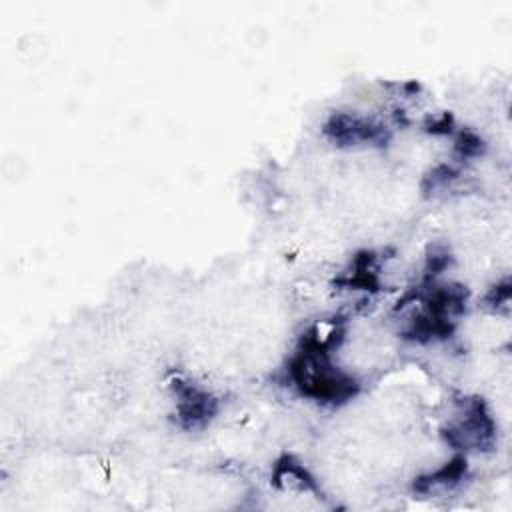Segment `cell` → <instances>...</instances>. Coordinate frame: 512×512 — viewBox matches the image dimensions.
I'll list each match as a JSON object with an SVG mask.
<instances>
[{"label":"cell","mask_w":512,"mask_h":512,"mask_svg":"<svg viewBox=\"0 0 512 512\" xmlns=\"http://www.w3.org/2000/svg\"><path fill=\"white\" fill-rule=\"evenodd\" d=\"M344 338V328L336 322L326 332L318 324L310 326L298 342L296 352L286 362V374L300 396L318 404L340 406L360 392V382L350 372L332 362V352Z\"/></svg>","instance_id":"6da1fadb"},{"label":"cell","mask_w":512,"mask_h":512,"mask_svg":"<svg viewBox=\"0 0 512 512\" xmlns=\"http://www.w3.org/2000/svg\"><path fill=\"white\" fill-rule=\"evenodd\" d=\"M496 420L482 396L460 400V410L448 426L442 428L444 442L462 452H492L496 446Z\"/></svg>","instance_id":"7a4b0ae2"},{"label":"cell","mask_w":512,"mask_h":512,"mask_svg":"<svg viewBox=\"0 0 512 512\" xmlns=\"http://www.w3.org/2000/svg\"><path fill=\"white\" fill-rule=\"evenodd\" d=\"M322 134L338 148H360V146H386L392 138L390 128L372 118L358 112L334 110L322 124Z\"/></svg>","instance_id":"3957f363"},{"label":"cell","mask_w":512,"mask_h":512,"mask_svg":"<svg viewBox=\"0 0 512 512\" xmlns=\"http://www.w3.org/2000/svg\"><path fill=\"white\" fill-rule=\"evenodd\" d=\"M170 390L174 396V418L180 430L198 432L210 426L216 418L220 400L202 384L184 376H174L170 380Z\"/></svg>","instance_id":"277c9868"},{"label":"cell","mask_w":512,"mask_h":512,"mask_svg":"<svg viewBox=\"0 0 512 512\" xmlns=\"http://www.w3.org/2000/svg\"><path fill=\"white\" fill-rule=\"evenodd\" d=\"M334 284L346 290H362L374 294L380 290V258L374 250H360L354 254L346 272Z\"/></svg>","instance_id":"5b68a950"},{"label":"cell","mask_w":512,"mask_h":512,"mask_svg":"<svg viewBox=\"0 0 512 512\" xmlns=\"http://www.w3.org/2000/svg\"><path fill=\"white\" fill-rule=\"evenodd\" d=\"M466 474H468L466 456L456 454L448 462H444L440 468H436L434 472H428V474H422V476L414 478L412 490L420 496L452 490L454 486H458L466 478Z\"/></svg>","instance_id":"8992f818"},{"label":"cell","mask_w":512,"mask_h":512,"mask_svg":"<svg viewBox=\"0 0 512 512\" xmlns=\"http://www.w3.org/2000/svg\"><path fill=\"white\" fill-rule=\"evenodd\" d=\"M270 484L278 490L296 488L300 492H312L318 498L322 496V490H320L316 478L312 476V472L298 458H294L292 454H282L274 462Z\"/></svg>","instance_id":"52a82bcc"},{"label":"cell","mask_w":512,"mask_h":512,"mask_svg":"<svg viewBox=\"0 0 512 512\" xmlns=\"http://www.w3.org/2000/svg\"><path fill=\"white\" fill-rule=\"evenodd\" d=\"M486 150V144L482 140V136H478L474 130H460L456 140H454V156L458 160H470V158H478L482 156Z\"/></svg>","instance_id":"ba28073f"},{"label":"cell","mask_w":512,"mask_h":512,"mask_svg":"<svg viewBox=\"0 0 512 512\" xmlns=\"http://www.w3.org/2000/svg\"><path fill=\"white\" fill-rule=\"evenodd\" d=\"M458 170L450 164H438L432 170L426 172V176L422 178V192L424 194H434L438 190H442L444 186H448L452 180H456Z\"/></svg>","instance_id":"9c48e42d"},{"label":"cell","mask_w":512,"mask_h":512,"mask_svg":"<svg viewBox=\"0 0 512 512\" xmlns=\"http://www.w3.org/2000/svg\"><path fill=\"white\" fill-rule=\"evenodd\" d=\"M452 262V256L446 246H432L430 254L426 256V266H424V278L422 284H430L440 276Z\"/></svg>","instance_id":"30bf717a"},{"label":"cell","mask_w":512,"mask_h":512,"mask_svg":"<svg viewBox=\"0 0 512 512\" xmlns=\"http://www.w3.org/2000/svg\"><path fill=\"white\" fill-rule=\"evenodd\" d=\"M510 294H512V288H510V278H502L500 282H496L494 286H490V290L486 292L484 296V302L488 308H492L494 312H498L500 308H508L510 304Z\"/></svg>","instance_id":"8fae6325"},{"label":"cell","mask_w":512,"mask_h":512,"mask_svg":"<svg viewBox=\"0 0 512 512\" xmlns=\"http://www.w3.org/2000/svg\"><path fill=\"white\" fill-rule=\"evenodd\" d=\"M454 130V118L450 112H444L432 120L426 122V132L434 134V136H442V134H452Z\"/></svg>","instance_id":"7c38bea8"}]
</instances>
